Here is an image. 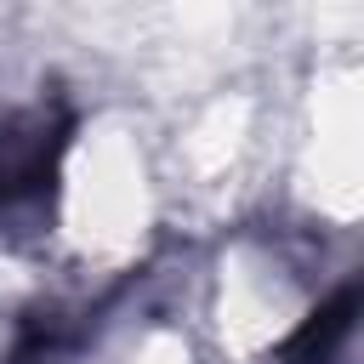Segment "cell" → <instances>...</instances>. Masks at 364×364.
Masks as SVG:
<instances>
[{"label": "cell", "mask_w": 364, "mask_h": 364, "mask_svg": "<svg viewBox=\"0 0 364 364\" xmlns=\"http://www.w3.org/2000/svg\"><path fill=\"white\" fill-rule=\"evenodd\" d=\"M63 142H68V119L51 108H28L0 131V210H17L23 199H40L51 188Z\"/></svg>", "instance_id": "6da1fadb"}, {"label": "cell", "mask_w": 364, "mask_h": 364, "mask_svg": "<svg viewBox=\"0 0 364 364\" xmlns=\"http://www.w3.org/2000/svg\"><path fill=\"white\" fill-rule=\"evenodd\" d=\"M353 313H358V284H341L336 301H324L301 336L290 341V364H347V341H353Z\"/></svg>", "instance_id": "7a4b0ae2"}]
</instances>
